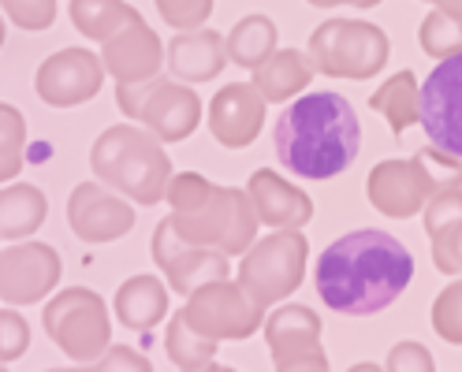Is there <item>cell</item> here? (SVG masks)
<instances>
[{"mask_svg": "<svg viewBox=\"0 0 462 372\" xmlns=\"http://www.w3.org/2000/svg\"><path fill=\"white\" fill-rule=\"evenodd\" d=\"M414 279V257L388 231H351L317 257L313 283L321 302L343 317L388 309Z\"/></svg>", "mask_w": 462, "mask_h": 372, "instance_id": "cell-1", "label": "cell"}, {"mask_svg": "<svg viewBox=\"0 0 462 372\" xmlns=\"http://www.w3.org/2000/svg\"><path fill=\"white\" fill-rule=\"evenodd\" d=\"M362 127L346 97L313 90L295 97L276 120V157L299 179H332L358 157Z\"/></svg>", "mask_w": 462, "mask_h": 372, "instance_id": "cell-2", "label": "cell"}, {"mask_svg": "<svg viewBox=\"0 0 462 372\" xmlns=\"http://www.w3.org/2000/svg\"><path fill=\"white\" fill-rule=\"evenodd\" d=\"M90 168L97 183L112 186L134 205L164 202L171 183V160L164 153V141L142 123H116L105 127L90 150Z\"/></svg>", "mask_w": 462, "mask_h": 372, "instance_id": "cell-3", "label": "cell"}, {"mask_svg": "<svg viewBox=\"0 0 462 372\" xmlns=\"http://www.w3.org/2000/svg\"><path fill=\"white\" fill-rule=\"evenodd\" d=\"M306 261H310V242L302 227H276L273 235L254 239V246L243 253L239 283L262 309H273L302 287Z\"/></svg>", "mask_w": 462, "mask_h": 372, "instance_id": "cell-4", "label": "cell"}, {"mask_svg": "<svg viewBox=\"0 0 462 372\" xmlns=\"http://www.w3.org/2000/svg\"><path fill=\"white\" fill-rule=\"evenodd\" d=\"M310 60L317 68V75L328 78H373L381 75L388 64V34L377 23L365 19H325L317 31L310 34Z\"/></svg>", "mask_w": 462, "mask_h": 372, "instance_id": "cell-5", "label": "cell"}, {"mask_svg": "<svg viewBox=\"0 0 462 372\" xmlns=\"http://www.w3.org/2000/svg\"><path fill=\"white\" fill-rule=\"evenodd\" d=\"M168 220H171V227H176L180 239H187L194 246L220 250L227 257L246 253L254 246L257 227H262L250 194L239 190V186H217L198 209L168 213Z\"/></svg>", "mask_w": 462, "mask_h": 372, "instance_id": "cell-6", "label": "cell"}, {"mask_svg": "<svg viewBox=\"0 0 462 372\" xmlns=\"http://www.w3.org/2000/svg\"><path fill=\"white\" fill-rule=\"evenodd\" d=\"M116 104H120V112L131 123L153 131L164 146L194 134L201 120V101L194 94V86L180 78H164V75L150 82H134V86H116Z\"/></svg>", "mask_w": 462, "mask_h": 372, "instance_id": "cell-7", "label": "cell"}, {"mask_svg": "<svg viewBox=\"0 0 462 372\" xmlns=\"http://www.w3.org/2000/svg\"><path fill=\"white\" fill-rule=\"evenodd\" d=\"M42 324H45V335L79 365H94L112 342L108 305L101 295L86 287H68L56 298H49Z\"/></svg>", "mask_w": 462, "mask_h": 372, "instance_id": "cell-8", "label": "cell"}, {"mask_svg": "<svg viewBox=\"0 0 462 372\" xmlns=\"http://www.w3.org/2000/svg\"><path fill=\"white\" fill-rule=\"evenodd\" d=\"M187 321L194 331H201L213 342H239V339H250L257 328L265 324V313L250 295L246 287L236 279L231 283L227 276L224 279H213V283H201L187 295Z\"/></svg>", "mask_w": 462, "mask_h": 372, "instance_id": "cell-9", "label": "cell"}, {"mask_svg": "<svg viewBox=\"0 0 462 372\" xmlns=\"http://www.w3.org/2000/svg\"><path fill=\"white\" fill-rule=\"evenodd\" d=\"M265 339L273 365L280 372H325L328 358L321 350V317L299 302H280L265 317Z\"/></svg>", "mask_w": 462, "mask_h": 372, "instance_id": "cell-10", "label": "cell"}, {"mask_svg": "<svg viewBox=\"0 0 462 372\" xmlns=\"http://www.w3.org/2000/svg\"><path fill=\"white\" fill-rule=\"evenodd\" d=\"M418 123L437 146L462 160V52L448 56L421 82V116Z\"/></svg>", "mask_w": 462, "mask_h": 372, "instance_id": "cell-11", "label": "cell"}, {"mask_svg": "<svg viewBox=\"0 0 462 372\" xmlns=\"http://www.w3.org/2000/svg\"><path fill=\"white\" fill-rule=\"evenodd\" d=\"M60 253L45 242H12L0 250V302L8 305H38L60 283Z\"/></svg>", "mask_w": 462, "mask_h": 372, "instance_id": "cell-12", "label": "cell"}, {"mask_svg": "<svg viewBox=\"0 0 462 372\" xmlns=\"http://www.w3.org/2000/svg\"><path fill=\"white\" fill-rule=\"evenodd\" d=\"M153 261L164 272V283L176 295H190L194 287H201V283L224 279L231 272L227 253L180 239L168 216L157 223V231H153Z\"/></svg>", "mask_w": 462, "mask_h": 372, "instance_id": "cell-13", "label": "cell"}, {"mask_svg": "<svg viewBox=\"0 0 462 372\" xmlns=\"http://www.w3.org/2000/svg\"><path fill=\"white\" fill-rule=\"evenodd\" d=\"M105 75L108 71H105L97 52H90V49H60L38 68L34 90L52 108H75V104H86V101L97 97Z\"/></svg>", "mask_w": 462, "mask_h": 372, "instance_id": "cell-14", "label": "cell"}, {"mask_svg": "<svg viewBox=\"0 0 462 372\" xmlns=\"http://www.w3.org/2000/svg\"><path fill=\"white\" fill-rule=\"evenodd\" d=\"M437 190L432 183L429 168L421 157H411V160H381L377 168L369 171L365 179V197L369 205L392 216V220H407V216H418L425 209V202Z\"/></svg>", "mask_w": 462, "mask_h": 372, "instance_id": "cell-15", "label": "cell"}, {"mask_svg": "<svg viewBox=\"0 0 462 372\" xmlns=\"http://www.w3.org/2000/svg\"><path fill=\"white\" fill-rule=\"evenodd\" d=\"M68 223L82 242H116L134 227V202L105 183H79L68 194Z\"/></svg>", "mask_w": 462, "mask_h": 372, "instance_id": "cell-16", "label": "cell"}, {"mask_svg": "<svg viewBox=\"0 0 462 372\" xmlns=\"http://www.w3.org/2000/svg\"><path fill=\"white\" fill-rule=\"evenodd\" d=\"M101 64L116 78V86H134V82H150L164 68V45L157 38L153 26L134 15L124 31H116L108 41H101Z\"/></svg>", "mask_w": 462, "mask_h": 372, "instance_id": "cell-17", "label": "cell"}, {"mask_svg": "<svg viewBox=\"0 0 462 372\" xmlns=\"http://www.w3.org/2000/svg\"><path fill=\"white\" fill-rule=\"evenodd\" d=\"M265 108L269 101L254 82H227L209 101V131L224 150H243L262 134Z\"/></svg>", "mask_w": 462, "mask_h": 372, "instance_id": "cell-18", "label": "cell"}, {"mask_svg": "<svg viewBox=\"0 0 462 372\" xmlns=\"http://www.w3.org/2000/svg\"><path fill=\"white\" fill-rule=\"evenodd\" d=\"M246 194L254 202V213L265 227H306L313 220V202L310 194H302L295 183H287L283 176H276L273 168L254 171Z\"/></svg>", "mask_w": 462, "mask_h": 372, "instance_id": "cell-19", "label": "cell"}, {"mask_svg": "<svg viewBox=\"0 0 462 372\" xmlns=\"http://www.w3.org/2000/svg\"><path fill=\"white\" fill-rule=\"evenodd\" d=\"M227 64V45H224V34L217 31H180L176 38L168 41V71L171 78L180 82H213Z\"/></svg>", "mask_w": 462, "mask_h": 372, "instance_id": "cell-20", "label": "cell"}, {"mask_svg": "<svg viewBox=\"0 0 462 372\" xmlns=\"http://www.w3.org/2000/svg\"><path fill=\"white\" fill-rule=\"evenodd\" d=\"M317 68L310 60V52H299V49H276L269 60H262L254 68V86L262 90V97L269 104H280V101H295L299 94L310 90Z\"/></svg>", "mask_w": 462, "mask_h": 372, "instance_id": "cell-21", "label": "cell"}, {"mask_svg": "<svg viewBox=\"0 0 462 372\" xmlns=\"http://www.w3.org/2000/svg\"><path fill=\"white\" fill-rule=\"evenodd\" d=\"M168 291L157 276H131L120 283L112 302L116 321L131 331H150L168 317Z\"/></svg>", "mask_w": 462, "mask_h": 372, "instance_id": "cell-22", "label": "cell"}, {"mask_svg": "<svg viewBox=\"0 0 462 372\" xmlns=\"http://www.w3.org/2000/svg\"><path fill=\"white\" fill-rule=\"evenodd\" d=\"M49 216V202L34 183H8L0 190V239H31Z\"/></svg>", "mask_w": 462, "mask_h": 372, "instance_id": "cell-23", "label": "cell"}, {"mask_svg": "<svg viewBox=\"0 0 462 372\" xmlns=\"http://www.w3.org/2000/svg\"><path fill=\"white\" fill-rule=\"evenodd\" d=\"M369 108L381 112V116L388 120L392 134H402L407 127H414L418 116H421V86H418L414 71L392 75V78L381 86V90L369 97Z\"/></svg>", "mask_w": 462, "mask_h": 372, "instance_id": "cell-24", "label": "cell"}, {"mask_svg": "<svg viewBox=\"0 0 462 372\" xmlns=\"http://www.w3.org/2000/svg\"><path fill=\"white\" fill-rule=\"evenodd\" d=\"M227 45V60L239 64L246 71H254L262 60H269V56L276 52V23L262 12H254L246 19H239L236 26H231V34L224 38Z\"/></svg>", "mask_w": 462, "mask_h": 372, "instance_id": "cell-25", "label": "cell"}, {"mask_svg": "<svg viewBox=\"0 0 462 372\" xmlns=\"http://www.w3.org/2000/svg\"><path fill=\"white\" fill-rule=\"evenodd\" d=\"M68 15H71V26H75L82 38L108 41L116 31H124V26L138 12L127 5V0H71Z\"/></svg>", "mask_w": 462, "mask_h": 372, "instance_id": "cell-26", "label": "cell"}, {"mask_svg": "<svg viewBox=\"0 0 462 372\" xmlns=\"http://www.w3.org/2000/svg\"><path fill=\"white\" fill-rule=\"evenodd\" d=\"M164 350L171 358V365H180L187 372H201V368H213V358H217V342L206 339L201 331L190 328L187 313H171L168 317V331H164Z\"/></svg>", "mask_w": 462, "mask_h": 372, "instance_id": "cell-27", "label": "cell"}, {"mask_svg": "<svg viewBox=\"0 0 462 372\" xmlns=\"http://www.w3.org/2000/svg\"><path fill=\"white\" fill-rule=\"evenodd\" d=\"M26 164V120L8 101H0V183H12Z\"/></svg>", "mask_w": 462, "mask_h": 372, "instance_id": "cell-28", "label": "cell"}, {"mask_svg": "<svg viewBox=\"0 0 462 372\" xmlns=\"http://www.w3.org/2000/svg\"><path fill=\"white\" fill-rule=\"evenodd\" d=\"M418 41H421V52L432 56V60H448V56L462 52V15H451V12L432 8V12L421 19Z\"/></svg>", "mask_w": 462, "mask_h": 372, "instance_id": "cell-29", "label": "cell"}, {"mask_svg": "<svg viewBox=\"0 0 462 372\" xmlns=\"http://www.w3.org/2000/svg\"><path fill=\"white\" fill-rule=\"evenodd\" d=\"M429 321H432V331H437L444 342L462 347V279L448 283V287L437 295V302L429 309Z\"/></svg>", "mask_w": 462, "mask_h": 372, "instance_id": "cell-30", "label": "cell"}, {"mask_svg": "<svg viewBox=\"0 0 462 372\" xmlns=\"http://www.w3.org/2000/svg\"><path fill=\"white\" fill-rule=\"evenodd\" d=\"M213 190H217V183H209L206 176H198V171H183V176H171L164 202L171 205V213H190V209H198L201 202H206Z\"/></svg>", "mask_w": 462, "mask_h": 372, "instance_id": "cell-31", "label": "cell"}, {"mask_svg": "<svg viewBox=\"0 0 462 372\" xmlns=\"http://www.w3.org/2000/svg\"><path fill=\"white\" fill-rule=\"evenodd\" d=\"M429 246H432V265L444 276H462V220H451L440 231H432Z\"/></svg>", "mask_w": 462, "mask_h": 372, "instance_id": "cell-32", "label": "cell"}, {"mask_svg": "<svg viewBox=\"0 0 462 372\" xmlns=\"http://www.w3.org/2000/svg\"><path fill=\"white\" fill-rule=\"evenodd\" d=\"M26 347H31V324H26V317L15 313V305L0 309V365L19 361Z\"/></svg>", "mask_w": 462, "mask_h": 372, "instance_id": "cell-33", "label": "cell"}, {"mask_svg": "<svg viewBox=\"0 0 462 372\" xmlns=\"http://www.w3.org/2000/svg\"><path fill=\"white\" fill-rule=\"evenodd\" d=\"M421 213H425V235L440 231V227L451 223V220H462V183H455V186H437Z\"/></svg>", "mask_w": 462, "mask_h": 372, "instance_id": "cell-34", "label": "cell"}, {"mask_svg": "<svg viewBox=\"0 0 462 372\" xmlns=\"http://www.w3.org/2000/svg\"><path fill=\"white\" fill-rule=\"evenodd\" d=\"M161 19L176 31H198L213 15V0H153Z\"/></svg>", "mask_w": 462, "mask_h": 372, "instance_id": "cell-35", "label": "cell"}, {"mask_svg": "<svg viewBox=\"0 0 462 372\" xmlns=\"http://www.w3.org/2000/svg\"><path fill=\"white\" fill-rule=\"evenodd\" d=\"M0 8L19 31H49L56 19V0H0Z\"/></svg>", "mask_w": 462, "mask_h": 372, "instance_id": "cell-36", "label": "cell"}, {"mask_svg": "<svg viewBox=\"0 0 462 372\" xmlns=\"http://www.w3.org/2000/svg\"><path fill=\"white\" fill-rule=\"evenodd\" d=\"M384 365H388V372H432V368H437L432 354L421 347V342H414V339L395 342Z\"/></svg>", "mask_w": 462, "mask_h": 372, "instance_id": "cell-37", "label": "cell"}, {"mask_svg": "<svg viewBox=\"0 0 462 372\" xmlns=\"http://www.w3.org/2000/svg\"><path fill=\"white\" fill-rule=\"evenodd\" d=\"M418 157L425 160L429 176H432V183H437V186H455V183H462V160H458V157H451V153H444V150H437V146L421 150Z\"/></svg>", "mask_w": 462, "mask_h": 372, "instance_id": "cell-38", "label": "cell"}, {"mask_svg": "<svg viewBox=\"0 0 462 372\" xmlns=\"http://www.w3.org/2000/svg\"><path fill=\"white\" fill-rule=\"evenodd\" d=\"M94 365H97V372H120V368H127V372H150L153 368L146 354H134L131 347H108Z\"/></svg>", "mask_w": 462, "mask_h": 372, "instance_id": "cell-39", "label": "cell"}, {"mask_svg": "<svg viewBox=\"0 0 462 372\" xmlns=\"http://www.w3.org/2000/svg\"><path fill=\"white\" fill-rule=\"evenodd\" d=\"M306 5H313V8H343V5H351V8H377L381 0H306Z\"/></svg>", "mask_w": 462, "mask_h": 372, "instance_id": "cell-40", "label": "cell"}, {"mask_svg": "<svg viewBox=\"0 0 462 372\" xmlns=\"http://www.w3.org/2000/svg\"><path fill=\"white\" fill-rule=\"evenodd\" d=\"M425 5L440 8V12H451V15H462V0H425Z\"/></svg>", "mask_w": 462, "mask_h": 372, "instance_id": "cell-41", "label": "cell"}, {"mask_svg": "<svg viewBox=\"0 0 462 372\" xmlns=\"http://www.w3.org/2000/svg\"><path fill=\"white\" fill-rule=\"evenodd\" d=\"M0 45H5V15H0Z\"/></svg>", "mask_w": 462, "mask_h": 372, "instance_id": "cell-42", "label": "cell"}, {"mask_svg": "<svg viewBox=\"0 0 462 372\" xmlns=\"http://www.w3.org/2000/svg\"><path fill=\"white\" fill-rule=\"evenodd\" d=\"M0 242H5V239H0Z\"/></svg>", "mask_w": 462, "mask_h": 372, "instance_id": "cell-43", "label": "cell"}]
</instances>
